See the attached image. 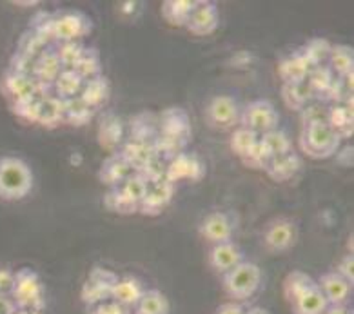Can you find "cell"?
Here are the masks:
<instances>
[{
    "label": "cell",
    "instance_id": "cell-2",
    "mask_svg": "<svg viewBox=\"0 0 354 314\" xmlns=\"http://www.w3.org/2000/svg\"><path fill=\"white\" fill-rule=\"evenodd\" d=\"M33 169L19 156H0V200L19 202L33 191Z\"/></svg>",
    "mask_w": 354,
    "mask_h": 314
},
{
    "label": "cell",
    "instance_id": "cell-7",
    "mask_svg": "<svg viewBox=\"0 0 354 314\" xmlns=\"http://www.w3.org/2000/svg\"><path fill=\"white\" fill-rule=\"evenodd\" d=\"M238 223H240V216H238L236 211H233V209H218V211L209 213L200 222L198 232L205 242L213 243V246L223 242H233Z\"/></svg>",
    "mask_w": 354,
    "mask_h": 314
},
{
    "label": "cell",
    "instance_id": "cell-19",
    "mask_svg": "<svg viewBox=\"0 0 354 314\" xmlns=\"http://www.w3.org/2000/svg\"><path fill=\"white\" fill-rule=\"evenodd\" d=\"M243 260H245V255H243L242 247L234 242L216 243L209 251V266L218 275H225L234 269L238 264H242Z\"/></svg>",
    "mask_w": 354,
    "mask_h": 314
},
{
    "label": "cell",
    "instance_id": "cell-18",
    "mask_svg": "<svg viewBox=\"0 0 354 314\" xmlns=\"http://www.w3.org/2000/svg\"><path fill=\"white\" fill-rule=\"evenodd\" d=\"M126 129L127 138L153 145L158 136V113H153L149 109L136 113L129 118Z\"/></svg>",
    "mask_w": 354,
    "mask_h": 314
},
{
    "label": "cell",
    "instance_id": "cell-42",
    "mask_svg": "<svg viewBox=\"0 0 354 314\" xmlns=\"http://www.w3.org/2000/svg\"><path fill=\"white\" fill-rule=\"evenodd\" d=\"M111 290H113L111 287L102 286V284H97V281H93L88 278V280H86V284H84L80 296H82V302L89 309V307H95V305L111 300Z\"/></svg>",
    "mask_w": 354,
    "mask_h": 314
},
{
    "label": "cell",
    "instance_id": "cell-33",
    "mask_svg": "<svg viewBox=\"0 0 354 314\" xmlns=\"http://www.w3.org/2000/svg\"><path fill=\"white\" fill-rule=\"evenodd\" d=\"M327 66L330 68V71L335 73V77L344 78L347 75H353L354 71V53L351 46H344V44H336L330 49L329 60H327Z\"/></svg>",
    "mask_w": 354,
    "mask_h": 314
},
{
    "label": "cell",
    "instance_id": "cell-52",
    "mask_svg": "<svg viewBox=\"0 0 354 314\" xmlns=\"http://www.w3.org/2000/svg\"><path fill=\"white\" fill-rule=\"evenodd\" d=\"M335 273H338L342 278H345V280L349 281L351 286H353L354 284V257L353 255H349V252H347V255H345V257L339 260V264H338V267H336Z\"/></svg>",
    "mask_w": 354,
    "mask_h": 314
},
{
    "label": "cell",
    "instance_id": "cell-36",
    "mask_svg": "<svg viewBox=\"0 0 354 314\" xmlns=\"http://www.w3.org/2000/svg\"><path fill=\"white\" fill-rule=\"evenodd\" d=\"M313 286H316V280L313 276L304 271H292L283 280V296L289 304H295Z\"/></svg>",
    "mask_w": 354,
    "mask_h": 314
},
{
    "label": "cell",
    "instance_id": "cell-32",
    "mask_svg": "<svg viewBox=\"0 0 354 314\" xmlns=\"http://www.w3.org/2000/svg\"><path fill=\"white\" fill-rule=\"evenodd\" d=\"M64 71V66L60 62V58L57 57L53 48L46 49L42 57L37 60V68H35V75L33 77L42 84H49V86H53L55 80L59 78L60 73Z\"/></svg>",
    "mask_w": 354,
    "mask_h": 314
},
{
    "label": "cell",
    "instance_id": "cell-3",
    "mask_svg": "<svg viewBox=\"0 0 354 314\" xmlns=\"http://www.w3.org/2000/svg\"><path fill=\"white\" fill-rule=\"evenodd\" d=\"M262 280V269L252 261L243 260L234 269L222 275V287L223 293L231 298V302L245 304L260 290Z\"/></svg>",
    "mask_w": 354,
    "mask_h": 314
},
{
    "label": "cell",
    "instance_id": "cell-10",
    "mask_svg": "<svg viewBox=\"0 0 354 314\" xmlns=\"http://www.w3.org/2000/svg\"><path fill=\"white\" fill-rule=\"evenodd\" d=\"M207 173V165L202 156L184 151L167 162V182L178 185L180 182H200Z\"/></svg>",
    "mask_w": 354,
    "mask_h": 314
},
{
    "label": "cell",
    "instance_id": "cell-58",
    "mask_svg": "<svg viewBox=\"0 0 354 314\" xmlns=\"http://www.w3.org/2000/svg\"><path fill=\"white\" fill-rule=\"evenodd\" d=\"M13 4H17V6H39V2L35 0V2H13Z\"/></svg>",
    "mask_w": 354,
    "mask_h": 314
},
{
    "label": "cell",
    "instance_id": "cell-48",
    "mask_svg": "<svg viewBox=\"0 0 354 314\" xmlns=\"http://www.w3.org/2000/svg\"><path fill=\"white\" fill-rule=\"evenodd\" d=\"M35 68H37V60L33 58H28L20 53H13V57L10 58V66H8V71L19 73V75H26V77H33Z\"/></svg>",
    "mask_w": 354,
    "mask_h": 314
},
{
    "label": "cell",
    "instance_id": "cell-57",
    "mask_svg": "<svg viewBox=\"0 0 354 314\" xmlns=\"http://www.w3.org/2000/svg\"><path fill=\"white\" fill-rule=\"evenodd\" d=\"M245 314H271L267 309L263 307H248V313Z\"/></svg>",
    "mask_w": 354,
    "mask_h": 314
},
{
    "label": "cell",
    "instance_id": "cell-35",
    "mask_svg": "<svg viewBox=\"0 0 354 314\" xmlns=\"http://www.w3.org/2000/svg\"><path fill=\"white\" fill-rule=\"evenodd\" d=\"M291 305L295 314H324L325 309L329 307V304L325 300V296L322 295V290L318 289V286H313L309 290H306Z\"/></svg>",
    "mask_w": 354,
    "mask_h": 314
},
{
    "label": "cell",
    "instance_id": "cell-8",
    "mask_svg": "<svg viewBox=\"0 0 354 314\" xmlns=\"http://www.w3.org/2000/svg\"><path fill=\"white\" fill-rule=\"evenodd\" d=\"M240 126L254 131L257 135H266L269 131L278 129L280 126V113L274 104L266 98L249 102L248 106L242 107L240 113Z\"/></svg>",
    "mask_w": 354,
    "mask_h": 314
},
{
    "label": "cell",
    "instance_id": "cell-47",
    "mask_svg": "<svg viewBox=\"0 0 354 314\" xmlns=\"http://www.w3.org/2000/svg\"><path fill=\"white\" fill-rule=\"evenodd\" d=\"M147 180V184H158V182H167V162L160 160L158 156L153 158L144 169L138 171Z\"/></svg>",
    "mask_w": 354,
    "mask_h": 314
},
{
    "label": "cell",
    "instance_id": "cell-30",
    "mask_svg": "<svg viewBox=\"0 0 354 314\" xmlns=\"http://www.w3.org/2000/svg\"><path fill=\"white\" fill-rule=\"evenodd\" d=\"M97 113L98 111H95L93 107H89L80 97L64 100V120H66V124H69V126H88V124L93 122V118L97 116Z\"/></svg>",
    "mask_w": 354,
    "mask_h": 314
},
{
    "label": "cell",
    "instance_id": "cell-39",
    "mask_svg": "<svg viewBox=\"0 0 354 314\" xmlns=\"http://www.w3.org/2000/svg\"><path fill=\"white\" fill-rule=\"evenodd\" d=\"M147 185H149L147 184V180L144 178L142 174L135 173L131 174L129 178L124 180L117 189L120 191V194L127 200V202L140 209V202L144 200V196H146Z\"/></svg>",
    "mask_w": 354,
    "mask_h": 314
},
{
    "label": "cell",
    "instance_id": "cell-11",
    "mask_svg": "<svg viewBox=\"0 0 354 314\" xmlns=\"http://www.w3.org/2000/svg\"><path fill=\"white\" fill-rule=\"evenodd\" d=\"M298 242V225L291 218H274L263 231V246L271 252H286Z\"/></svg>",
    "mask_w": 354,
    "mask_h": 314
},
{
    "label": "cell",
    "instance_id": "cell-44",
    "mask_svg": "<svg viewBox=\"0 0 354 314\" xmlns=\"http://www.w3.org/2000/svg\"><path fill=\"white\" fill-rule=\"evenodd\" d=\"M53 49L64 68H73L75 62L82 57L86 46H84V42H57Z\"/></svg>",
    "mask_w": 354,
    "mask_h": 314
},
{
    "label": "cell",
    "instance_id": "cell-1",
    "mask_svg": "<svg viewBox=\"0 0 354 314\" xmlns=\"http://www.w3.org/2000/svg\"><path fill=\"white\" fill-rule=\"evenodd\" d=\"M193 140V126L189 113L184 107H165L158 113V136L153 142L155 155L164 162H169L176 155L187 151Z\"/></svg>",
    "mask_w": 354,
    "mask_h": 314
},
{
    "label": "cell",
    "instance_id": "cell-14",
    "mask_svg": "<svg viewBox=\"0 0 354 314\" xmlns=\"http://www.w3.org/2000/svg\"><path fill=\"white\" fill-rule=\"evenodd\" d=\"M176 185L171 182H158L147 185L146 196L140 202L138 213L144 216H160L175 198Z\"/></svg>",
    "mask_w": 354,
    "mask_h": 314
},
{
    "label": "cell",
    "instance_id": "cell-13",
    "mask_svg": "<svg viewBox=\"0 0 354 314\" xmlns=\"http://www.w3.org/2000/svg\"><path fill=\"white\" fill-rule=\"evenodd\" d=\"M37 86L39 84H37V78L35 77H26V75L11 73L8 69H6L4 77L0 80V91L10 100V106H15V104H20V102L39 97Z\"/></svg>",
    "mask_w": 354,
    "mask_h": 314
},
{
    "label": "cell",
    "instance_id": "cell-41",
    "mask_svg": "<svg viewBox=\"0 0 354 314\" xmlns=\"http://www.w3.org/2000/svg\"><path fill=\"white\" fill-rule=\"evenodd\" d=\"M301 48H304V51H306L310 64H313L315 68H318V66L327 64L330 49H333V44H330L327 39H324V37H315V39H310L307 44H304Z\"/></svg>",
    "mask_w": 354,
    "mask_h": 314
},
{
    "label": "cell",
    "instance_id": "cell-25",
    "mask_svg": "<svg viewBox=\"0 0 354 314\" xmlns=\"http://www.w3.org/2000/svg\"><path fill=\"white\" fill-rule=\"evenodd\" d=\"M35 124L46 127V129H55V127L66 124L64 120V100L59 97L42 98L39 102V111H37V120Z\"/></svg>",
    "mask_w": 354,
    "mask_h": 314
},
{
    "label": "cell",
    "instance_id": "cell-26",
    "mask_svg": "<svg viewBox=\"0 0 354 314\" xmlns=\"http://www.w3.org/2000/svg\"><path fill=\"white\" fill-rule=\"evenodd\" d=\"M109 95H111V84L106 78V75H100V77L91 78V80L84 84L80 98L89 107H93L95 111H100L107 104V100H109Z\"/></svg>",
    "mask_w": 354,
    "mask_h": 314
},
{
    "label": "cell",
    "instance_id": "cell-49",
    "mask_svg": "<svg viewBox=\"0 0 354 314\" xmlns=\"http://www.w3.org/2000/svg\"><path fill=\"white\" fill-rule=\"evenodd\" d=\"M88 278H89V280H93V281H97V284H102V286L111 287V289L118 280V276L115 275V273L109 271V269H106V267H102V266L93 267Z\"/></svg>",
    "mask_w": 354,
    "mask_h": 314
},
{
    "label": "cell",
    "instance_id": "cell-53",
    "mask_svg": "<svg viewBox=\"0 0 354 314\" xmlns=\"http://www.w3.org/2000/svg\"><path fill=\"white\" fill-rule=\"evenodd\" d=\"M248 313V305L240 304V302H227V304H222L216 309L214 314H245Z\"/></svg>",
    "mask_w": 354,
    "mask_h": 314
},
{
    "label": "cell",
    "instance_id": "cell-22",
    "mask_svg": "<svg viewBox=\"0 0 354 314\" xmlns=\"http://www.w3.org/2000/svg\"><path fill=\"white\" fill-rule=\"evenodd\" d=\"M144 293H146V287H144L142 280H138L136 276H122L113 286L111 300L124 305V307L135 309V305L140 302Z\"/></svg>",
    "mask_w": 354,
    "mask_h": 314
},
{
    "label": "cell",
    "instance_id": "cell-37",
    "mask_svg": "<svg viewBox=\"0 0 354 314\" xmlns=\"http://www.w3.org/2000/svg\"><path fill=\"white\" fill-rule=\"evenodd\" d=\"M71 69H75V71H77L78 75H80V77L86 80V82H88V80H91V78L104 75L102 58H100L98 49H95V48L84 49L82 57L78 58Z\"/></svg>",
    "mask_w": 354,
    "mask_h": 314
},
{
    "label": "cell",
    "instance_id": "cell-4",
    "mask_svg": "<svg viewBox=\"0 0 354 314\" xmlns=\"http://www.w3.org/2000/svg\"><path fill=\"white\" fill-rule=\"evenodd\" d=\"M342 144H344V140L327 122L313 124V126H306L301 129L300 151L309 158H333L342 149Z\"/></svg>",
    "mask_w": 354,
    "mask_h": 314
},
{
    "label": "cell",
    "instance_id": "cell-29",
    "mask_svg": "<svg viewBox=\"0 0 354 314\" xmlns=\"http://www.w3.org/2000/svg\"><path fill=\"white\" fill-rule=\"evenodd\" d=\"M351 104H338L329 106L327 124L339 135V138H351L354 131V111Z\"/></svg>",
    "mask_w": 354,
    "mask_h": 314
},
{
    "label": "cell",
    "instance_id": "cell-24",
    "mask_svg": "<svg viewBox=\"0 0 354 314\" xmlns=\"http://www.w3.org/2000/svg\"><path fill=\"white\" fill-rule=\"evenodd\" d=\"M118 153L126 158V162L135 169V173L144 169L151 160L156 158L153 145L144 144V142L138 140H131V138H126V140H124V144L118 147Z\"/></svg>",
    "mask_w": 354,
    "mask_h": 314
},
{
    "label": "cell",
    "instance_id": "cell-55",
    "mask_svg": "<svg viewBox=\"0 0 354 314\" xmlns=\"http://www.w3.org/2000/svg\"><path fill=\"white\" fill-rule=\"evenodd\" d=\"M120 6H122L120 11L124 15H126V17H131V15L138 13V11L142 10L140 2H122Z\"/></svg>",
    "mask_w": 354,
    "mask_h": 314
},
{
    "label": "cell",
    "instance_id": "cell-54",
    "mask_svg": "<svg viewBox=\"0 0 354 314\" xmlns=\"http://www.w3.org/2000/svg\"><path fill=\"white\" fill-rule=\"evenodd\" d=\"M17 305L13 304L11 296L0 295V314H15L17 313Z\"/></svg>",
    "mask_w": 354,
    "mask_h": 314
},
{
    "label": "cell",
    "instance_id": "cell-6",
    "mask_svg": "<svg viewBox=\"0 0 354 314\" xmlns=\"http://www.w3.org/2000/svg\"><path fill=\"white\" fill-rule=\"evenodd\" d=\"M93 31V20L80 10L53 11L55 42H82Z\"/></svg>",
    "mask_w": 354,
    "mask_h": 314
},
{
    "label": "cell",
    "instance_id": "cell-50",
    "mask_svg": "<svg viewBox=\"0 0 354 314\" xmlns=\"http://www.w3.org/2000/svg\"><path fill=\"white\" fill-rule=\"evenodd\" d=\"M89 314H133V309L124 307V305L117 304V302L107 300L104 304H98L95 307H89Z\"/></svg>",
    "mask_w": 354,
    "mask_h": 314
},
{
    "label": "cell",
    "instance_id": "cell-5",
    "mask_svg": "<svg viewBox=\"0 0 354 314\" xmlns=\"http://www.w3.org/2000/svg\"><path fill=\"white\" fill-rule=\"evenodd\" d=\"M11 300L20 311H42L46 309V289L39 273L31 267H22L15 271V287L11 293Z\"/></svg>",
    "mask_w": 354,
    "mask_h": 314
},
{
    "label": "cell",
    "instance_id": "cell-15",
    "mask_svg": "<svg viewBox=\"0 0 354 314\" xmlns=\"http://www.w3.org/2000/svg\"><path fill=\"white\" fill-rule=\"evenodd\" d=\"M220 24V11L218 6L214 2H207V0H200L198 6L194 8L191 13L185 29L189 33L196 35V37H209L213 35Z\"/></svg>",
    "mask_w": 354,
    "mask_h": 314
},
{
    "label": "cell",
    "instance_id": "cell-23",
    "mask_svg": "<svg viewBox=\"0 0 354 314\" xmlns=\"http://www.w3.org/2000/svg\"><path fill=\"white\" fill-rule=\"evenodd\" d=\"M281 100L286 104L291 111L300 113L304 107H307L310 102H315L316 95L313 91V87L309 86L307 80L301 82H291V84H281Z\"/></svg>",
    "mask_w": 354,
    "mask_h": 314
},
{
    "label": "cell",
    "instance_id": "cell-20",
    "mask_svg": "<svg viewBox=\"0 0 354 314\" xmlns=\"http://www.w3.org/2000/svg\"><path fill=\"white\" fill-rule=\"evenodd\" d=\"M301 167H304V162H301L300 153H296L295 149L286 153V155L277 156L272 158L269 164H267L266 171L263 173L272 180V182H278V184H283V182H289L300 173Z\"/></svg>",
    "mask_w": 354,
    "mask_h": 314
},
{
    "label": "cell",
    "instance_id": "cell-38",
    "mask_svg": "<svg viewBox=\"0 0 354 314\" xmlns=\"http://www.w3.org/2000/svg\"><path fill=\"white\" fill-rule=\"evenodd\" d=\"M258 140H260V135H257L254 131L238 126L236 129H233V133H231L229 147H231V151H233L238 158L243 160L254 147H257Z\"/></svg>",
    "mask_w": 354,
    "mask_h": 314
},
{
    "label": "cell",
    "instance_id": "cell-28",
    "mask_svg": "<svg viewBox=\"0 0 354 314\" xmlns=\"http://www.w3.org/2000/svg\"><path fill=\"white\" fill-rule=\"evenodd\" d=\"M258 145H260V149H262V153L269 162L272 158H277V156L286 155V153L292 151V140L289 138L286 131H281L280 127L260 136Z\"/></svg>",
    "mask_w": 354,
    "mask_h": 314
},
{
    "label": "cell",
    "instance_id": "cell-31",
    "mask_svg": "<svg viewBox=\"0 0 354 314\" xmlns=\"http://www.w3.org/2000/svg\"><path fill=\"white\" fill-rule=\"evenodd\" d=\"M84 84H86V80H84L75 69L64 68V71L60 73L59 78H57L53 84V95L55 97L62 98V100L80 97V93H82L84 89Z\"/></svg>",
    "mask_w": 354,
    "mask_h": 314
},
{
    "label": "cell",
    "instance_id": "cell-46",
    "mask_svg": "<svg viewBox=\"0 0 354 314\" xmlns=\"http://www.w3.org/2000/svg\"><path fill=\"white\" fill-rule=\"evenodd\" d=\"M327 115H329V107L320 104V102H310L309 106L304 107L300 111V120L306 126H313V124H322L327 122Z\"/></svg>",
    "mask_w": 354,
    "mask_h": 314
},
{
    "label": "cell",
    "instance_id": "cell-12",
    "mask_svg": "<svg viewBox=\"0 0 354 314\" xmlns=\"http://www.w3.org/2000/svg\"><path fill=\"white\" fill-rule=\"evenodd\" d=\"M126 138V122L122 120L115 111H104L100 118H98V145L111 155V153L118 151V147L124 144Z\"/></svg>",
    "mask_w": 354,
    "mask_h": 314
},
{
    "label": "cell",
    "instance_id": "cell-9",
    "mask_svg": "<svg viewBox=\"0 0 354 314\" xmlns=\"http://www.w3.org/2000/svg\"><path fill=\"white\" fill-rule=\"evenodd\" d=\"M242 106L233 95H216L205 106V122L216 131H231L240 126Z\"/></svg>",
    "mask_w": 354,
    "mask_h": 314
},
{
    "label": "cell",
    "instance_id": "cell-59",
    "mask_svg": "<svg viewBox=\"0 0 354 314\" xmlns=\"http://www.w3.org/2000/svg\"><path fill=\"white\" fill-rule=\"evenodd\" d=\"M15 314H42V313H39V311H17Z\"/></svg>",
    "mask_w": 354,
    "mask_h": 314
},
{
    "label": "cell",
    "instance_id": "cell-40",
    "mask_svg": "<svg viewBox=\"0 0 354 314\" xmlns=\"http://www.w3.org/2000/svg\"><path fill=\"white\" fill-rule=\"evenodd\" d=\"M46 49H49L42 40L37 37L35 31H31L30 28L22 31V35L19 37V42H17V53L24 55L28 58H33V60H39L42 57Z\"/></svg>",
    "mask_w": 354,
    "mask_h": 314
},
{
    "label": "cell",
    "instance_id": "cell-27",
    "mask_svg": "<svg viewBox=\"0 0 354 314\" xmlns=\"http://www.w3.org/2000/svg\"><path fill=\"white\" fill-rule=\"evenodd\" d=\"M198 2L200 0H165L162 2V17L169 26L185 28Z\"/></svg>",
    "mask_w": 354,
    "mask_h": 314
},
{
    "label": "cell",
    "instance_id": "cell-56",
    "mask_svg": "<svg viewBox=\"0 0 354 314\" xmlns=\"http://www.w3.org/2000/svg\"><path fill=\"white\" fill-rule=\"evenodd\" d=\"M324 314H353L351 305H329Z\"/></svg>",
    "mask_w": 354,
    "mask_h": 314
},
{
    "label": "cell",
    "instance_id": "cell-17",
    "mask_svg": "<svg viewBox=\"0 0 354 314\" xmlns=\"http://www.w3.org/2000/svg\"><path fill=\"white\" fill-rule=\"evenodd\" d=\"M316 286L322 290V295L325 296L329 305H349L351 296H353V286L338 273H325L316 280Z\"/></svg>",
    "mask_w": 354,
    "mask_h": 314
},
{
    "label": "cell",
    "instance_id": "cell-43",
    "mask_svg": "<svg viewBox=\"0 0 354 314\" xmlns=\"http://www.w3.org/2000/svg\"><path fill=\"white\" fill-rule=\"evenodd\" d=\"M104 207L107 209V211H111V213L115 214H124V216H129V214H135L138 213V207L136 205H133V203L127 202L124 196L120 194V191H118L117 187L109 189L106 194H104Z\"/></svg>",
    "mask_w": 354,
    "mask_h": 314
},
{
    "label": "cell",
    "instance_id": "cell-21",
    "mask_svg": "<svg viewBox=\"0 0 354 314\" xmlns=\"http://www.w3.org/2000/svg\"><path fill=\"white\" fill-rule=\"evenodd\" d=\"M131 174H135V169L131 165L127 164L126 158L115 151L111 155L107 156L106 160L100 165V171H98V178L104 185H107L109 189L118 187V185L124 182L126 178H129Z\"/></svg>",
    "mask_w": 354,
    "mask_h": 314
},
{
    "label": "cell",
    "instance_id": "cell-45",
    "mask_svg": "<svg viewBox=\"0 0 354 314\" xmlns=\"http://www.w3.org/2000/svg\"><path fill=\"white\" fill-rule=\"evenodd\" d=\"M333 80H335V73L330 71V68L327 66V64L315 68L309 73V77H307V82H309V86L313 87V91H315L316 97L322 95V93L330 86Z\"/></svg>",
    "mask_w": 354,
    "mask_h": 314
},
{
    "label": "cell",
    "instance_id": "cell-51",
    "mask_svg": "<svg viewBox=\"0 0 354 314\" xmlns=\"http://www.w3.org/2000/svg\"><path fill=\"white\" fill-rule=\"evenodd\" d=\"M15 287V271L11 267H0V295L11 296Z\"/></svg>",
    "mask_w": 354,
    "mask_h": 314
},
{
    "label": "cell",
    "instance_id": "cell-34",
    "mask_svg": "<svg viewBox=\"0 0 354 314\" xmlns=\"http://www.w3.org/2000/svg\"><path fill=\"white\" fill-rule=\"evenodd\" d=\"M171 305L165 295L158 289H146L140 302L135 305L133 314H169Z\"/></svg>",
    "mask_w": 354,
    "mask_h": 314
},
{
    "label": "cell",
    "instance_id": "cell-16",
    "mask_svg": "<svg viewBox=\"0 0 354 314\" xmlns=\"http://www.w3.org/2000/svg\"><path fill=\"white\" fill-rule=\"evenodd\" d=\"M313 69L315 66L307 58L304 48H298L278 62V77L283 84L301 82V80H307Z\"/></svg>",
    "mask_w": 354,
    "mask_h": 314
}]
</instances>
